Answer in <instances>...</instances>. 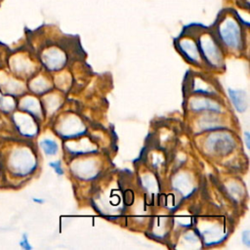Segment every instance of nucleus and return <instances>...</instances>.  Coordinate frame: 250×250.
<instances>
[{"label": "nucleus", "instance_id": "obj_2", "mask_svg": "<svg viewBox=\"0 0 250 250\" xmlns=\"http://www.w3.org/2000/svg\"><path fill=\"white\" fill-rule=\"evenodd\" d=\"M202 61L213 68H220L224 64V57L219 42L210 33H201L195 40Z\"/></svg>", "mask_w": 250, "mask_h": 250}, {"label": "nucleus", "instance_id": "obj_7", "mask_svg": "<svg viewBox=\"0 0 250 250\" xmlns=\"http://www.w3.org/2000/svg\"><path fill=\"white\" fill-rule=\"evenodd\" d=\"M192 93L199 95H216L215 87L203 77H193L190 81Z\"/></svg>", "mask_w": 250, "mask_h": 250}, {"label": "nucleus", "instance_id": "obj_10", "mask_svg": "<svg viewBox=\"0 0 250 250\" xmlns=\"http://www.w3.org/2000/svg\"><path fill=\"white\" fill-rule=\"evenodd\" d=\"M229 98L234 105V107L242 112L247 108V99H246V95L244 92L240 91V90H232V89H229Z\"/></svg>", "mask_w": 250, "mask_h": 250}, {"label": "nucleus", "instance_id": "obj_13", "mask_svg": "<svg viewBox=\"0 0 250 250\" xmlns=\"http://www.w3.org/2000/svg\"><path fill=\"white\" fill-rule=\"evenodd\" d=\"M40 145L45 153L48 155H53L58 151V145L52 140H44Z\"/></svg>", "mask_w": 250, "mask_h": 250}, {"label": "nucleus", "instance_id": "obj_15", "mask_svg": "<svg viewBox=\"0 0 250 250\" xmlns=\"http://www.w3.org/2000/svg\"><path fill=\"white\" fill-rule=\"evenodd\" d=\"M242 240H243V242H244L247 246H249L250 240H249V231H248V230H245V231L242 233Z\"/></svg>", "mask_w": 250, "mask_h": 250}, {"label": "nucleus", "instance_id": "obj_6", "mask_svg": "<svg viewBox=\"0 0 250 250\" xmlns=\"http://www.w3.org/2000/svg\"><path fill=\"white\" fill-rule=\"evenodd\" d=\"M86 131L85 127L83 124L80 122L79 119L77 118H67L65 120V123L63 125V132L61 133L62 136L69 139V138H74L77 136H80L84 134Z\"/></svg>", "mask_w": 250, "mask_h": 250}, {"label": "nucleus", "instance_id": "obj_16", "mask_svg": "<svg viewBox=\"0 0 250 250\" xmlns=\"http://www.w3.org/2000/svg\"><path fill=\"white\" fill-rule=\"evenodd\" d=\"M245 137H246V144H247V147H249V135H248V133H247V132L245 133Z\"/></svg>", "mask_w": 250, "mask_h": 250}, {"label": "nucleus", "instance_id": "obj_5", "mask_svg": "<svg viewBox=\"0 0 250 250\" xmlns=\"http://www.w3.org/2000/svg\"><path fill=\"white\" fill-rule=\"evenodd\" d=\"M72 170L76 176L83 180H90L98 174V165L92 160L77 162L73 165Z\"/></svg>", "mask_w": 250, "mask_h": 250}, {"label": "nucleus", "instance_id": "obj_12", "mask_svg": "<svg viewBox=\"0 0 250 250\" xmlns=\"http://www.w3.org/2000/svg\"><path fill=\"white\" fill-rule=\"evenodd\" d=\"M219 122L220 121H218L213 116H206V117H203L202 123L199 126L201 127V130L209 131V130H213L216 128H220L221 126L219 125Z\"/></svg>", "mask_w": 250, "mask_h": 250}, {"label": "nucleus", "instance_id": "obj_1", "mask_svg": "<svg viewBox=\"0 0 250 250\" xmlns=\"http://www.w3.org/2000/svg\"><path fill=\"white\" fill-rule=\"evenodd\" d=\"M217 33L220 43L225 47L233 51H237L242 48V31L239 23L232 17H225L220 21Z\"/></svg>", "mask_w": 250, "mask_h": 250}, {"label": "nucleus", "instance_id": "obj_4", "mask_svg": "<svg viewBox=\"0 0 250 250\" xmlns=\"http://www.w3.org/2000/svg\"><path fill=\"white\" fill-rule=\"evenodd\" d=\"M178 48L183 56L190 62L195 64H200L202 62L201 55L199 53L196 41L189 37H184L179 39L178 41Z\"/></svg>", "mask_w": 250, "mask_h": 250}, {"label": "nucleus", "instance_id": "obj_8", "mask_svg": "<svg viewBox=\"0 0 250 250\" xmlns=\"http://www.w3.org/2000/svg\"><path fill=\"white\" fill-rule=\"evenodd\" d=\"M189 106L194 111L208 110L212 112H222V107L219 104L208 99H195L189 103Z\"/></svg>", "mask_w": 250, "mask_h": 250}, {"label": "nucleus", "instance_id": "obj_14", "mask_svg": "<svg viewBox=\"0 0 250 250\" xmlns=\"http://www.w3.org/2000/svg\"><path fill=\"white\" fill-rule=\"evenodd\" d=\"M50 165L55 169V171L59 174V175H62L63 173L62 167H61V164H60V161H57V162H52L50 163Z\"/></svg>", "mask_w": 250, "mask_h": 250}, {"label": "nucleus", "instance_id": "obj_3", "mask_svg": "<svg viewBox=\"0 0 250 250\" xmlns=\"http://www.w3.org/2000/svg\"><path fill=\"white\" fill-rule=\"evenodd\" d=\"M233 146V139L229 135L223 133H216L211 135L206 143L207 149L217 154L228 153L232 149Z\"/></svg>", "mask_w": 250, "mask_h": 250}, {"label": "nucleus", "instance_id": "obj_11", "mask_svg": "<svg viewBox=\"0 0 250 250\" xmlns=\"http://www.w3.org/2000/svg\"><path fill=\"white\" fill-rule=\"evenodd\" d=\"M175 188L179 190L184 196L189 194L192 191L191 183L188 179H183V176H179L178 179L174 181Z\"/></svg>", "mask_w": 250, "mask_h": 250}, {"label": "nucleus", "instance_id": "obj_9", "mask_svg": "<svg viewBox=\"0 0 250 250\" xmlns=\"http://www.w3.org/2000/svg\"><path fill=\"white\" fill-rule=\"evenodd\" d=\"M46 64L50 69L61 68L64 63V55L58 49H50L45 55Z\"/></svg>", "mask_w": 250, "mask_h": 250}]
</instances>
